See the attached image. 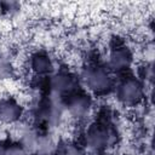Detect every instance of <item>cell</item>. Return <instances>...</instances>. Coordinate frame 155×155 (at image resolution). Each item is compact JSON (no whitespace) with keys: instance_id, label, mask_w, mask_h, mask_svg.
<instances>
[{"instance_id":"cell-1","label":"cell","mask_w":155,"mask_h":155,"mask_svg":"<svg viewBox=\"0 0 155 155\" xmlns=\"http://www.w3.org/2000/svg\"><path fill=\"white\" fill-rule=\"evenodd\" d=\"M82 85L94 94H104L109 92L114 86V79L111 71L98 64H91L84 68L80 75Z\"/></svg>"},{"instance_id":"cell-2","label":"cell","mask_w":155,"mask_h":155,"mask_svg":"<svg viewBox=\"0 0 155 155\" xmlns=\"http://www.w3.org/2000/svg\"><path fill=\"white\" fill-rule=\"evenodd\" d=\"M115 97L125 107H136L145 97L144 85L136 76H125L115 86Z\"/></svg>"},{"instance_id":"cell-3","label":"cell","mask_w":155,"mask_h":155,"mask_svg":"<svg viewBox=\"0 0 155 155\" xmlns=\"http://www.w3.org/2000/svg\"><path fill=\"white\" fill-rule=\"evenodd\" d=\"M116 136L111 126L107 124H93L85 133V144L92 151H102L110 147Z\"/></svg>"},{"instance_id":"cell-4","label":"cell","mask_w":155,"mask_h":155,"mask_svg":"<svg viewBox=\"0 0 155 155\" xmlns=\"http://www.w3.org/2000/svg\"><path fill=\"white\" fill-rule=\"evenodd\" d=\"M93 108V101L90 94L85 92H75L67 97L65 102V110L75 120H84L86 119Z\"/></svg>"},{"instance_id":"cell-5","label":"cell","mask_w":155,"mask_h":155,"mask_svg":"<svg viewBox=\"0 0 155 155\" xmlns=\"http://www.w3.org/2000/svg\"><path fill=\"white\" fill-rule=\"evenodd\" d=\"M48 86L58 97H69L70 94L78 92L79 80H76V78L69 71L61 70L50 75Z\"/></svg>"},{"instance_id":"cell-6","label":"cell","mask_w":155,"mask_h":155,"mask_svg":"<svg viewBox=\"0 0 155 155\" xmlns=\"http://www.w3.org/2000/svg\"><path fill=\"white\" fill-rule=\"evenodd\" d=\"M107 68L111 73H125L133 64V53L125 45H116L108 53Z\"/></svg>"},{"instance_id":"cell-7","label":"cell","mask_w":155,"mask_h":155,"mask_svg":"<svg viewBox=\"0 0 155 155\" xmlns=\"http://www.w3.org/2000/svg\"><path fill=\"white\" fill-rule=\"evenodd\" d=\"M24 108L15 97L0 98V122L4 125H16L21 121Z\"/></svg>"},{"instance_id":"cell-8","label":"cell","mask_w":155,"mask_h":155,"mask_svg":"<svg viewBox=\"0 0 155 155\" xmlns=\"http://www.w3.org/2000/svg\"><path fill=\"white\" fill-rule=\"evenodd\" d=\"M29 68L36 76H47L54 73V62L48 53L36 51L29 58Z\"/></svg>"},{"instance_id":"cell-9","label":"cell","mask_w":155,"mask_h":155,"mask_svg":"<svg viewBox=\"0 0 155 155\" xmlns=\"http://www.w3.org/2000/svg\"><path fill=\"white\" fill-rule=\"evenodd\" d=\"M27 149L19 142H12L0 145V155H27Z\"/></svg>"},{"instance_id":"cell-10","label":"cell","mask_w":155,"mask_h":155,"mask_svg":"<svg viewBox=\"0 0 155 155\" xmlns=\"http://www.w3.org/2000/svg\"><path fill=\"white\" fill-rule=\"evenodd\" d=\"M13 73V65L10 58L0 51V80L8 79Z\"/></svg>"},{"instance_id":"cell-11","label":"cell","mask_w":155,"mask_h":155,"mask_svg":"<svg viewBox=\"0 0 155 155\" xmlns=\"http://www.w3.org/2000/svg\"><path fill=\"white\" fill-rule=\"evenodd\" d=\"M63 155H85V153L80 148H76L74 145H70V147H67L65 148V150L63 151Z\"/></svg>"}]
</instances>
